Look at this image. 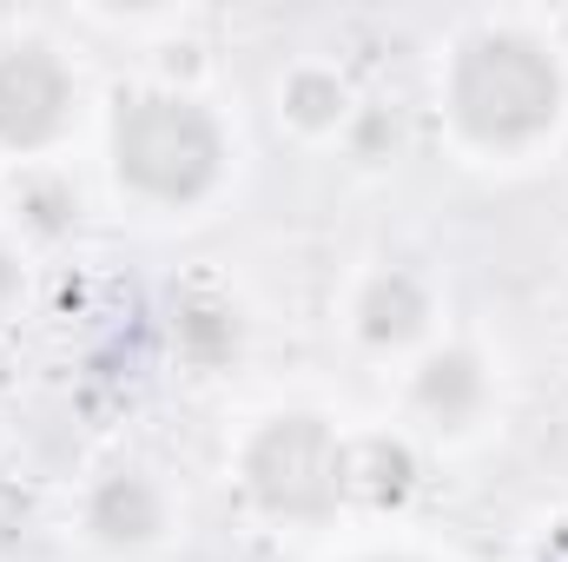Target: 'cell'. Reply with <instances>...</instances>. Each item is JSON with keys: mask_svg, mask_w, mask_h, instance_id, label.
Segmentation results:
<instances>
[{"mask_svg": "<svg viewBox=\"0 0 568 562\" xmlns=\"http://www.w3.org/2000/svg\"><path fill=\"white\" fill-rule=\"evenodd\" d=\"M87 530H93L106 550H140V543H152V536L165 530V496H159V483L140 476V470L100 476L93 496H87Z\"/></svg>", "mask_w": 568, "mask_h": 562, "instance_id": "5b68a950", "label": "cell"}, {"mask_svg": "<svg viewBox=\"0 0 568 562\" xmlns=\"http://www.w3.org/2000/svg\"><path fill=\"white\" fill-rule=\"evenodd\" d=\"M449 113L476 145H529L562 113V73L542 53V40L489 27L463 40L449 67Z\"/></svg>", "mask_w": 568, "mask_h": 562, "instance_id": "6da1fadb", "label": "cell"}, {"mask_svg": "<svg viewBox=\"0 0 568 562\" xmlns=\"http://www.w3.org/2000/svg\"><path fill=\"white\" fill-rule=\"evenodd\" d=\"M179 351H185L192 364L232 358V351H239V318H232V304H219V298H185V304H179Z\"/></svg>", "mask_w": 568, "mask_h": 562, "instance_id": "9c48e42d", "label": "cell"}, {"mask_svg": "<svg viewBox=\"0 0 568 562\" xmlns=\"http://www.w3.org/2000/svg\"><path fill=\"white\" fill-rule=\"evenodd\" d=\"M27 212H33V225H40V232H60V225H67V212H73V199H67L53 179H40V185H27Z\"/></svg>", "mask_w": 568, "mask_h": 562, "instance_id": "8fae6325", "label": "cell"}, {"mask_svg": "<svg viewBox=\"0 0 568 562\" xmlns=\"http://www.w3.org/2000/svg\"><path fill=\"white\" fill-rule=\"evenodd\" d=\"M424 324H429V291H424L417 272L390 265V272H377V279L364 284V298H357V331H364L371 344L397 351V344H410Z\"/></svg>", "mask_w": 568, "mask_h": 562, "instance_id": "8992f818", "label": "cell"}, {"mask_svg": "<svg viewBox=\"0 0 568 562\" xmlns=\"http://www.w3.org/2000/svg\"><path fill=\"white\" fill-rule=\"evenodd\" d=\"M7 298H20V259L0 245V304H7Z\"/></svg>", "mask_w": 568, "mask_h": 562, "instance_id": "7c38bea8", "label": "cell"}, {"mask_svg": "<svg viewBox=\"0 0 568 562\" xmlns=\"http://www.w3.org/2000/svg\"><path fill=\"white\" fill-rule=\"evenodd\" d=\"M113 165L152 205H192L225 172V133L185 93H133L113 113Z\"/></svg>", "mask_w": 568, "mask_h": 562, "instance_id": "7a4b0ae2", "label": "cell"}, {"mask_svg": "<svg viewBox=\"0 0 568 562\" xmlns=\"http://www.w3.org/2000/svg\"><path fill=\"white\" fill-rule=\"evenodd\" d=\"M245 483H252L265 516H278V523H324L351 496V450L337 443V430L324 418L291 411V418H272L252 436Z\"/></svg>", "mask_w": 568, "mask_h": 562, "instance_id": "3957f363", "label": "cell"}, {"mask_svg": "<svg viewBox=\"0 0 568 562\" xmlns=\"http://www.w3.org/2000/svg\"><path fill=\"white\" fill-rule=\"evenodd\" d=\"M284 113H291L304 133L337 127V120H344V80H337V73H324V67L291 73V80H284Z\"/></svg>", "mask_w": 568, "mask_h": 562, "instance_id": "30bf717a", "label": "cell"}, {"mask_svg": "<svg viewBox=\"0 0 568 562\" xmlns=\"http://www.w3.org/2000/svg\"><path fill=\"white\" fill-rule=\"evenodd\" d=\"M377 562H410V556H377Z\"/></svg>", "mask_w": 568, "mask_h": 562, "instance_id": "4fadbf2b", "label": "cell"}, {"mask_svg": "<svg viewBox=\"0 0 568 562\" xmlns=\"http://www.w3.org/2000/svg\"><path fill=\"white\" fill-rule=\"evenodd\" d=\"M483 398H489V378H483V364L469 351H436V358H424V371H417V411L436 430H463V423L483 411Z\"/></svg>", "mask_w": 568, "mask_h": 562, "instance_id": "52a82bcc", "label": "cell"}, {"mask_svg": "<svg viewBox=\"0 0 568 562\" xmlns=\"http://www.w3.org/2000/svg\"><path fill=\"white\" fill-rule=\"evenodd\" d=\"M73 120V73L53 47H7L0 53V145L33 152L53 145Z\"/></svg>", "mask_w": 568, "mask_h": 562, "instance_id": "277c9868", "label": "cell"}, {"mask_svg": "<svg viewBox=\"0 0 568 562\" xmlns=\"http://www.w3.org/2000/svg\"><path fill=\"white\" fill-rule=\"evenodd\" d=\"M410 483H417V463H410V450H404V443L371 436L364 450H351V490H364L377 510H384V503H404V496H410Z\"/></svg>", "mask_w": 568, "mask_h": 562, "instance_id": "ba28073f", "label": "cell"}]
</instances>
